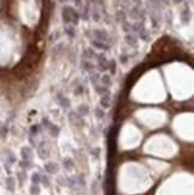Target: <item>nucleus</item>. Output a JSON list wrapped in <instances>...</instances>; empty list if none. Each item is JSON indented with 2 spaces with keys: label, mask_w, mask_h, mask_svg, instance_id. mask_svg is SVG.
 Here are the masks:
<instances>
[{
  "label": "nucleus",
  "mask_w": 194,
  "mask_h": 195,
  "mask_svg": "<svg viewBox=\"0 0 194 195\" xmlns=\"http://www.w3.org/2000/svg\"><path fill=\"white\" fill-rule=\"evenodd\" d=\"M32 182L34 183H39L40 182V175L39 174H34L32 175Z\"/></svg>",
  "instance_id": "nucleus-7"
},
{
  "label": "nucleus",
  "mask_w": 194,
  "mask_h": 195,
  "mask_svg": "<svg viewBox=\"0 0 194 195\" xmlns=\"http://www.w3.org/2000/svg\"><path fill=\"white\" fill-rule=\"evenodd\" d=\"M109 99H110L109 95H105V96H103V97H102V99H101V105H102L103 108H108L109 105H110Z\"/></svg>",
  "instance_id": "nucleus-1"
},
{
  "label": "nucleus",
  "mask_w": 194,
  "mask_h": 195,
  "mask_svg": "<svg viewBox=\"0 0 194 195\" xmlns=\"http://www.w3.org/2000/svg\"><path fill=\"white\" fill-rule=\"evenodd\" d=\"M108 67H109V69H110L112 74H115V73H116V64H115L114 60L110 62V65H108Z\"/></svg>",
  "instance_id": "nucleus-5"
},
{
  "label": "nucleus",
  "mask_w": 194,
  "mask_h": 195,
  "mask_svg": "<svg viewBox=\"0 0 194 195\" xmlns=\"http://www.w3.org/2000/svg\"><path fill=\"white\" fill-rule=\"evenodd\" d=\"M83 91H84V87L79 86V87L76 89V95H80V94H83Z\"/></svg>",
  "instance_id": "nucleus-10"
},
{
  "label": "nucleus",
  "mask_w": 194,
  "mask_h": 195,
  "mask_svg": "<svg viewBox=\"0 0 194 195\" xmlns=\"http://www.w3.org/2000/svg\"><path fill=\"white\" fill-rule=\"evenodd\" d=\"M100 78V76L98 74H96V73H94V74H91V77H90V79H91V81L92 83H96V80Z\"/></svg>",
  "instance_id": "nucleus-9"
},
{
  "label": "nucleus",
  "mask_w": 194,
  "mask_h": 195,
  "mask_svg": "<svg viewBox=\"0 0 194 195\" xmlns=\"http://www.w3.org/2000/svg\"><path fill=\"white\" fill-rule=\"evenodd\" d=\"M101 84L102 85H105V86H109L110 84H112V81H110V77L108 76V74H103L102 77H101Z\"/></svg>",
  "instance_id": "nucleus-2"
},
{
  "label": "nucleus",
  "mask_w": 194,
  "mask_h": 195,
  "mask_svg": "<svg viewBox=\"0 0 194 195\" xmlns=\"http://www.w3.org/2000/svg\"><path fill=\"white\" fill-rule=\"evenodd\" d=\"M7 188L10 190H13V179H11V177L7 179Z\"/></svg>",
  "instance_id": "nucleus-6"
},
{
  "label": "nucleus",
  "mask_w": 194,
  "mask_h": 195,
  "mask_svg": "<svg viewBox=\"0 0 194 195\" xmlns=\"http://www.w3.org/2000/svg\"><path fill=\"white\" fill-rule=\"evenodd\" d=\"M46 170H47L48 172H57L58 166H57V165H54L53 163H49V164H47V165H46Z\"/></svg>",
  "instance_id": "nucleus-4"
},
{
  "label": "nucleus",
  "mask_w": 194,
  "mask_h": 195,
  "mask_svg": "<svg viewBox=\"0 0 194 195\" xmlns=\"http://www.w3.org/2000/svg\"><path fill=\"white\" fill-rule=\"evenodd\" d=\"M95 114H96V116H97L98 119H101V117L104 116V113H103V110H101V109H96V110H95Z\"/></svg>",
  "instance_id": "nucleus-8"
},
{
  "label": "nucleus",
  "mask_w": 194,
  "mask_h": 195,
  "mask_svg": "<svg viewBox=\"0 0 194 195\" xmlns=\"http://www.w3.org/2000/svg\"><path fill=\"white\" fill-rule=\"evenodd\" d=\"M78 111H79V114H82V115H87L89 114V108H87V105H80V107L78 108Z\"/></svg>",
  "instance_id": "nucleus-3"
},
{
  "label": "nucleus",
  "mask_w": 194,
  "mask_h": 195,
  "mask_svg": "<svg viewBox=\"0 0 194 195\" xmlns=\"http://www.w3.org/2000/svg\"><path fill=\"white\" fill-rule=\"evenodd\" d=\"M31 132H32V133H36V132H37V127H36V126L31 127Z\"/></svg>",
  "instance_id": "nucleus-11"
}]
</instances>
